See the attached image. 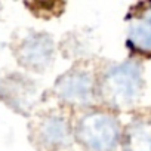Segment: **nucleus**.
I'll return each mask as SVG.
<instances>
[{"instance_id":"obj_1","label":"nucleus","mask_w":151,"mask_h":151,"mask_svg":"<svg viewBox=\"0 0 151 151\" xmlns=\"http://www.w3.org/2000/svg\"><path fill=\"white\" fill-rule=\"evenodd\" d=\"M142 92V71L139 64L124 61L111 65L102 76L101 95L114 108H130Z\"/></svg>"},{"instance_id":"obj_2","label":"nucleus","mask_w":151,"mask_h":151,"mask_svg":"<svg viewBox=\"0 0 151 151\" xmlns=\"http://www.w3.org/2000/svg\"><path fill=\"white\" fill-rule=\"evenodd\" d=\"M74 133L86 151H114L122 138L116 117L101 110L83 114L76 124Z\"/></svg>"},{"instance_id":"obj_3","label":"nucleus","mask_w":151,"mask_h":151,"mask_svg":"<svg viewBox=\"0 0 151 151\" xmlns=\"http://www.w3.org/2000/svg\"><path fill=\"white\" fill-rule=\"evenodd\" d=\"M56 92L58 96L70 105H89L95 95V83L88 71L71 70L56 80Z\"/></svg>"},{"instance_id":"obj_4","label":"nucleus","mask_w":151,"mask_h":151,"mask_svg":"<svg viewBox=\"0 0 151 151\" xmlns=\"http://www.w3.org/2000/svg\"><path fill=\"white\" fill-rule=\"evenodd\" d=\"M124 151H151V117H136L127 124Z\"/></svg>"},{"instance_id":"obj_5","label":"nucleus","mask_w":151,"mask_h":151,"mask_svg":"<svg viewBox=\"0 0 151 151\" xmlns=\"http://www.w3.org/2000/svg\"><path fill=\"white\" fill-rule=\"evenodd\" d=\"M127 45L139 52H151V11L129 25Z\"/></svg>"},{"instance_id":"obj_6","label":"nucleus","mask_w":151,"mask_h":151,"mask_svg":"<svg viewBox=\"0 0 151 151\" xmlns=\"http://www.w3.org/2000/svg\"><path fill=\"white\" fill-rule=\"evenodd\" d=\"M43 139L47 145L61 148L67 147L71 139V126L65 117H50L43 124Z\"/></svg>"}]
</instances>
